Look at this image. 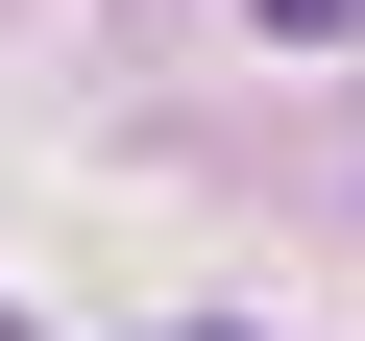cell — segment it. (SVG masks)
<instances>
[{
  "label": "cell",
  "instance_id": "cell-1",
  "mask_svg": "<svg viewBox=\"0 0 365 341\" xmlns=\"http://www.w3.org/2000/svg\"><path fill=\"white\" fill-rule=\"evenodd\" d=\"M341 25H365V0H268V49H341Z\"/></svg>",
  "mask_w": 365,
  "mask_h": 341
}]
</instances>
